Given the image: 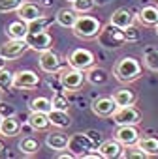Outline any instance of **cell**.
<instances>
[{
	"label": "cell",
	"instance_id": "cell-42",
	"mask_svg": "<svg viewBox=\"0 0 158 159\" xmlns=\"http://www.w3.org/2000/svg\"><path fill=\"white\" fill-rule=\"evenodd\" d=\"M42 4H43V6H51V0H43Z\"/></svg>",
	"mask_w": 158,
	"mask_h": 159
},
{
	"label": "cell",
	"instance_id": "cell-19",
	"mask_svg": "<svg viewBox=\"0 0 158 159\" xmlns=\"http://www.w3.org/2000/svg\"><path fill=\"white\" fill-rule=\"evenodd\" d=\"M6 34H8L10 39H25L27 34H28V26H27L25 21L17 19V21L10 23V25L6 26Z\"/></svg>",
	"mask_w": 158,
	"mask_h": 159
},
{
	"label": "cell",
	"instance_id": "cell-17",
	"mask_svg": "<svg viewBox=\"0 0 158 159\" xmlns=\"http://www.w3.org/2000/svg\"><path fill=\"white\" fill-rule=\"evenodd\" d=\"M109 23L119 26V28H128L134 25V13L128 10V8H119L117 11H113V15L109 17Z\"/></svg>",
	"mask_w": 158,
	"mask_h": 159
},
{
	"label": "cell",
	"instance_id": "cell-40",
	"mask_svg": "<svg viewBox=\"0 0 158 159\" xmlns=\"http://www.w3.org/2000/svg\"><path fill=\"white\" fill-rule=\"evenodd\" d=\"M66 157L72 159V157H75V155H73L72 152H62V153H58V159H66Z\"/></svg>",
	"mask_w": 158,
	"mask_h": 159
},
{
	"label": "cell",
	"instance_id": "cell-1",
	"mask_svg": "<svg viewBox=\"0 0 158 159\" xmlns=\"http://www.w3.org/2000/svg\"><path fill=\"white\" fill-rule=\"evenodd\" d=\"M141 71H143V66H141V62H139L137 58H134V56H122V58L115 64V67H113L115 79H117L119 83H124V84L137 81V79L141 77Z\"/></svg>",
	"mask_w": 158,
	"mask_h": 159
},
{
	"label": "cell",
	"instance_id": "cell-5",
	"mask_svg": "<svg viewBox=\"0 0 158 159\" xmlns=\"http://www.w3.org/2000/svg\"><path fill=\"white\" fill-rule=\"evenodd\" d=\"M111 118L115 125H137L141 122V112L134 105H126V107H117Z\"/></svg>",
	"mask_w": 158,
	"mask_h": 159
},
{
	"label": "cell",
	"instance_id": "cell-38",
	"mask_svg": "<svg viewBox=\"0 0 158 159\" xmlns=\"http://www.w3.org/2000/svg\"><path fill=\"white\" fill-rule=\"evenodd\" d=\"M87 137H89V139L92 140V144H94L96 148H98V146L102 144V137H100V133H98V131L91 129V131H87Z\"/></svg>",
	"mask_w": 158,
	"mask_h": 159
},
{
	"label": "cell",
	"instance_id": "cell-32",
	"mask_svg": "<svg viewBox=\"0 0 158 159\" xmlns=\"http://www.w3.org/2000/svg\"><path fill=\"white\" fill-rule=\"evenodd\" d=\"M51 105H53V109H58V111H68V109H70V101H68V98H66L64 94H60V92L53 94V98H51Z\"/></svg>",
	"mask_w": 158,
	"mask_h": 159
},
{
	"label": "cell",
	"instance_id": "cell-45",
	"mask_svg": "<svg viewBox=\"0 0 158 159\" xmlns=\"http://www.w3.org/2000/svg\"><path fill=\"white\" fill-rule=\"evenodd\" d=\"M66 2H70V4H72V2H73V0H66Z\"/></svg>",
	"mask_w": 158,
	"mask_h": 159
},
{
	"label": "cell",
	"instance_id": "cell-28",
	"mask_svg": "<svg viewBox=\"0 0 158 159\" xmlns=\"http://www.w3.org/2000/svg\"><path fill=\"white\" fill-rule=\"evenodd\" d=\"M19 150H21L23 153H27V155H34V153H38V150H40V142H38V139H34V137H25V139L19 142Z\"/></svg>",
	"mask_w": 158,
	"mask_h": 159
},
{
	"label": "cell",
	"instance_id": "cell-39",
	"mask_svg": "<svg viewBox=\"0 0 158 159\" xmlns=\"http://www.w3.org/2000/svg\"><path fill=\"white\" fill-rule=\"evenodd\" d=\"M100 157H102L100 152H87V153L83 155V159H100Z\"/></svg>",
	"mask_w": 158,
	"mask_h": 159
},
{
	"label": "cell",
	"instance_id": "cell-20",
	"mask_svg": "<svg viewBox=\"0 0 158 159\" xmlns=\"http://www.w3.org/2000/svg\"><path fill=\"white\" fill-rule=\"evenodd\" d=\"M21 131V124L15 120V116H8V118H2V122H0V135L2 137H15L19 135Z\"/></svg>",
	"mask_w": 158,
	"mask_h": 159
},
{
	"label": "cell",
	"instance_id": "cell-29",
	"mask_svg": "<svg viewBox=\"0 0 158 159\" xmlns=\"http://www.w3.org/2000/svg\"><path fill=\"white\" fill-rule=\"evenodd\" d=\"M143 66H145L147 69L158 73V49H149V51H145Z\"/></svg>",
	"mask_w": 158,
	"mask_h": 159
},
{
	"label": "cell",
	"instance_id": "cell-37",
	"mask_svg": "<svg viewBox=\"0 0 158 159\" xmlns=\"http://www.w3.org/2000/svg\"><path fill=\"white\" fill-rule=\"evenodd\" d=\"M124 36H126V41H137V39H139V32H137L134 26L124 28Z\"/></svg>",
	"mask_w": 158,
	"mask_h": 159
},
{
	"label": "cell",
	"instance_id": "cell-43",
	"mask_svg": "<svg viewBox=\"0 0 158 159\" xmlns=\"http://www.w3.org/2000/svg\"><path fill=\"white\" fill-rule=\"evenodd\" d=\"M2 150H4V146H2V142H0V152H2Z\"/></svg>",
	"mask_w": 158,
	"mask_h": 159
},
{
	"label": "cell",
	"instance_id": "cell-21",
	"mask_svg": "<svg viewBox=\"0 0 158 159\" xmlns=\"http://www.w3.org/2000/svg\"><path fill=\"white\" fill-rule=\"evenodd\" d=\"M55 21H57L60 26H64V28H72L73 23L77 21V11H75L73 8H62V10L57 11Z\"/></svg>",
	"mask_w": 158,
	"mask_h": 159
},
{
	"label": "cell",
	"instance_id": "cell-2",
	"mask_svg": "<svg viewBox=\"0 0 158 159\" xmlns=\"http://www.w3.org/2000/svg\"><path fill=\"white\" fill-rule=\"evenodd\" d=\"M102 26H104V25L100 23V19H96V17H92V15L81 13V15H77V21L73 23L72 32H73V36L79 38V39H94V38H98Z\"/></svg>",
	"mask_w": 158,
	"mask_h": 159
},
{
	"label": "cell",
	"instance_id": "cell-18",
	"mask_svg": "<svg viewBox=\"0 0 158 159\" xmlns=\"http://www.w3.org/2000/svg\"><path fill=\"white\" fill-rule=\"evenodd\" d=\"M137 21L145 26H156L158 25V6H145L139 10Z\"/></svg>",
	"mask_w": 158,
	"mask_h": 159
},
{
	"label": "cell",
	"instance_id": "cell-6",
	"mask_svg": "<svg viewBox=\"0 0 158 159\" xmlns=\"http://www.w3.org/2000/svg\"><path fill=\"white\" fill-rule=\"evenodd\" d=\"M68 66L75 67V69H81V71H87L89 67L94 66V54L89 51V49H73L70 54H68Z\"/></svg>",
	"mask_w": 158,
	"mask_h": 159
},
{
	"label": "cell",
	"instance_id": "cell-12",
	"mask_svg": "<svg viewBox=\"0 0 158 159\" xmlns=\"http://www.w3.org/2000/svg\"><path fill=\"white\" fill-rule=\"evenodd\" d=\"M92 112L100 118H111L113 112L117 111V103L113 101V98H96L91 105Z\"/></svg>",
	"mask_w": 158,
	"mask_h": 159
},
{
	"label": "cell",
	"instance_id": "cell-16",
	"mask_svg": "<svg viewBox=\"0 0 158 159\" xmlns=\"http://www.w3.org/2000/svg\"><path fill=\"white\" fill-rule=\"evenodd\" d=\"M85 79L87 83H91L92 86H104L107 81H109V73L107 69L104 67H98V66H92L85 71Z\"/></svg>",
	"mask_w": 158,
	"mask_h": 159
},
{
	"label": "cell",
	"instance_id": "cell-31",
	"mask_svg": "<svg viewBox=\"0 0 158 159\" xmlns=\"http://www.w3.org/2000/svg\"><path fill=\"white\" fill-rule=\"evenodd\" d=\"M53 19H49V17H45V15H40L38 19H34V21H30V23H27V26H28V32H40V30H47V26H49V23H51Z\"/></svg>",
	"mask_w": 158,
	"mask_h": 159
},
{
	"label": "cell",
	"instance_id": "cell-41",
	"mask_svg": "<svg viewBox=\"0 0 158 159\" xmlns=\"http://www.w3.org/2000/svg\"><path fill=\"white\" fill-rule=\"evenodd\" d=\"M6 62H8V60H4L2 56H0V69H2V67H4V64H6Z\"/></svg>",
	"mask_w": 158,
	"mask_h": 159
},
{
	"label": "cell",
	"instance_id": "cell-30",
	"mask_svg": "<svg viewBox=\"0 0 158 159\" xmlns=\"http://www.w3.org/2000/svg\"><path fill=\"white\" fill-rule=\"evenodd\" d=\"M10 88H13V73L2 67L0 69V92H8Z\"/></svg>",
	"mask_w": 158,
	"mask_h": 159
},
{
	"label": "cell",
	"instance_id": "cell-11",
	"mask_svg": "<svg viewBox=\"0 0 158 159\" xmlns=\"http://www.w3.org/2000/svg\"><path fill=\"white\" fill-rule=\"evenodd\" d=\"M38 64H40V69L43 73H49V75H55V73H58L62 69V60L53 49H47V51L40 52Z\"/></svg>",
	"mask_w": 158,
	"mask_h": 159
},
{
	"label": "cell",
	"instance_id": "cell-14",
	"mask_svg": "<svg viewBox=\"0 0 158 159\" xmlns=\"http://www.w3.org/2000/svg\"><path fill=\"white\" fill-rule=\"evenodd\" d=\"M122 144L113 137L109 140H102V144L98 146V152L102 153V157L106 159H115V157H121L122 155Z\"/></svg>",
	"mask_w": 158,
	"mask_h": 159
},
{
	"label": "cell",
	"instance_id": "cell-44",
	"mask_svg": "<svg viewBox=\"0 0 158 159\" xmlns=\"http://www.w3.org/2000/svg\"><path fill=\"white\" fill-rule=\"evenodd\" d=\"M154 30H156V34H158V25H156V26H154Z\"/></svg>",
	"mask_w": 158,
	"mask_h": 159
},
{
	"label": "cell",
	"instance_id": "cell-15",
	"mask_svg": "<svg viewBox=\"0 0 158 159\" xmlns=\"http://www.w3.org/2000/svg\"><path fill=\"white\" fill-rule=\"evenodd\" d=\"M15 13H17V19H21L25 23H30V21H34L42 15V8H40V4H34V2H23L17 8Z\"/></svg>",
	"mask_w": 158,
	"mask_h": 159
},
{
	"label": "cell",
	"instance_id": "cell-3",
	"mask_svg": "<svg viewBox=\"0 0 158 159\" xmlns=\"http://www.w3.org/2000/svg\"><path fill=\"white\" fill-rule=\"evenodd\" d=\"M58 81H60V86L68 92H77L79 88L83 86V83L87 81L85 79V71L81 69H75L72 66L64 67L58 71Z\"/></svg>",
	"mask_w": 158,
	"mask_h": 159
},
{
	"label": "cell",
	"instance_id": "cell-35",
	"mask_svg": "<svg viewBox=\"0 0 158 159\" xmlns=\"http://www.w3.org/2000/svg\"><path fill=\"white\" fill-rule=\"evenodd\" d=\"M124 148H126V150H122V155H121V157H128V159H145V157H147L136 144L124 146Z\"/></svg>",
	"mask_w": 158,
	"mask_h": 159
},
{
	"label": "cell",
	"instance_id": "cell-23",
	"mask_svg": "<svg viewBox=\"0 0 158 159\" xmlns=\"http://www.w3.org/2000/svg\"><path fill=\"white\" fill-rule=\"evenodd\" d=\"M136 146L147 155V157H152V155H158V139L154 137H139Z\"/></svg>",
	"mask_w": 158,
	"mask_h": 159
},
{
	"label": "cell",
	"instance_id": "cell-46",
	"mask_svg": "<svg viewBox=\"0 0 158 159\" xmlns=\"http://www.w3.org/2000/svg\"><path fill=\"white\" fill-rule=\"evenodd\" d=\"M0 122H2V116H0Z\"/></svg>",
	"mask_w": 158,
	"mask_h": 159
},
{
	"label": "cell",
	"instance_id": "cell-36",
	"mask_svg": "<svg viewBox=\"0 0 158 159\" xmlns=\"http://www.w3.org/2000/svg\"><path fill=\"white\" fill-rule=\"evenodd\" d=\"M15 114H17V109L12 103H6V101L0 99V116L8 118V116H15Z\"/></svg>",
	"mask_w": 158,
	"mask_h": 159
},
{
	"label": "cell",
	"instance_id": "cell-34",
	"mask_svg": "<svg viewBox=\"0 0 158 159\" xmlns=\"http://www.w3.org/2000/svg\"><path fill=\"white\" fill-rule=\"evenodd\" d=\"M28 2V0H0V13H8V11H17V8Z\"/></svg>",
	"mask_w": 158,
	"mask_h": 159
},
{
	"label": "cell",
	"instance_id": "cell-8",
	"mask_svg": "<svg viewBox=\"0 0 158 159\" xmlns=\"http://www.w3.org/2000/svg\"><path fill=\"white\" fill-rule=\"evenodd\" d=\"M27 51H28V43L25 39H10V41L0 45V56L8 62L21 58Z\"/></svg>",
	"mask_w": 158,
	"mask_h": 159
},
{
	"label": "cell",
	"instance_id": "cell-10",
	"mask_svg": "<svg viewBox=\"0 0 158 159\" xmlns=\"http://www.w3.org/2000/svg\"><path fill=\"white\" fill-rule=\"evenodd\" d=\"M96 146L92 144V140L87 137V133H75L73 137H70L68 140V150H72V153L75 157H83L87 152L94 150Z\"/></svg>",
	"mask_w": 158,
	"mask_h": 159
},
{
	"label": "cell",
	"instance_id": "cell-13",
	"mask_svg": "<svg viewBox=\"0 0 158 159\" xmlns=\"http://www.w3.org/2000/svg\"><path fill=\"white\" fill-rule=\"evenodd\" d=\"M115 139L122 144V146H132L137 142L139 139V131L136 125H117L115 129Z\"/></svg>",
	"mask_w": 158,
	"mask_h": 159
},
{
	"label": "cell",
	"instance_id": "cell-22",
	"mask_svg": "<svg viewBox=\"0 0 158 159\" xmlns=\"http://www.w3.org/2000/svg\"><path fill=\"white\" fill-rule=\"evenodd\" d=\"M47 116H49V122H51V125H53V127L62 129V127H70V125H72V118H70L68 111H58V109H53Z\"/></svg>",
	"mask_w": 158,
	"mask_h": 159
},
{
	"label": "cell",
	"instance_id": "cell-7",
	"mask_svg": "<svg viewBox=\"0 0 158 159\" xmlns=\"http://www.w3.org/2000/svg\"><path fill=\"white\" fill-rule=\"evenodd\" d=\"M25 41L28 43V49L36 51V52H43L47 49L53 47V36L47 30H40V32H28Z\"/></svg>",
	"mask_w": 158,
	"mask_h": 159
},
{
	"label": "cell",
	"instance_id": "cell-24",
	"mask_svg": "<svg viewBox=\"0 0 158 159\" xmlns=\"http://www.w3.org/2000/svg\"><path fill=\"white\" fill-rule=\"evenodd\" d=\"M27 122H28L30 129H34V131H45V129L51 125L49 116H47L45 112H32V111H30V116H28Z\"/></svg>",
	"mask_w": 158,
	"mask_h": 159
},
{
	"label": "cell",
	"instance_id": "cell-4",
	"mask_svg": "<svg viewBox=\"0 0 158 159\" xmlns=\"http://www.w3.org/2000/svg\"><path fill=\"white\" fill-rule=\"evenodd\" d=\"M98 41L106 47V49H117L121 45L126 43V36H124V30L115 26V25H107V26H102L100 34H98Z\"/></svg>",
	"mask_w": 158,
	"mask_h": 159
},
{
	"label": "cell",
	"instance_id": "cell-26",
	"mask_svg": "<svg viewBox=\"0 0 158 159\" xmlns=\"http://www.w3.org/2000/svg\"><path fill=\"white\" fill-rule=\"evenodd\" d=\"M111 98H113V101L117 103V107H126V105H134V103H136V94H134L132 90H128V88L117 90Z\"/></svg>",
	"mask_w": 158,
	"mask_h": 159
},
{
	"label": "cell",
	"instance_id": "cell-9",
	"mask_svg": "<svg viewBox=\"0 0 158 159\" xmlns=\"http://www.w3.org/2000/svg\"><path fill=\"white\" fill-rule=\"evenodd\" d=\"M40 84V75L32 69H19L13 73V88L32 90Z\"/></svg>",
	"mask_w": 158,
	"mask_h": 159
},
{
	"label": "cell",
	"instance_id": "cell-27",
	"mask_svg": "<svg viewBox=\"0 0 158 159\" xmlns=\"http://www.w3.org/2000/svg\"><path fill=\"white\" fill-rule=\"evenodd\" d=\"M28 109H30L32 112H45V114H49V112L53 111V105H51V99H49V98L38 96V98H34V99L28 103Z\"/></svg>",
	"mask_w": 158,
	"mask_h": 159
},
{
	"label": "cell",
	"instance_id": "cell-33",
	"mask_svg": "<svg viewBox=\"0 0 158 159\" xmlns=\"http://www.w3.org/2000/svg\"><path fill=\"white\" fill-rule=\"evenodd\" d=\"M94 0H73L72 2V8L77 11V13H89L92 8H94Z\"/></svg>",
	"mask_w": 158,
	"mask_h": 159
},
{
	"label": "cell",
	"instance_id": "cell-25",
	"mask_svg": "<svg viewBox=\"0 0 158 159\" xmlns=\"http://www.w3.org/2000/svg\"><path fill=\"white\" fill-rule=\"evenodd\" d=\"M68 137L66 135H62V133H49L47 137H45V144H47V148L49 150H57V152H60V150H66L68 148Z\"/></svg>",
	"mask_w": 158,
	"mask_h": 159
}]
</instances>
